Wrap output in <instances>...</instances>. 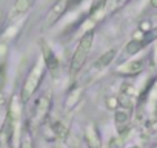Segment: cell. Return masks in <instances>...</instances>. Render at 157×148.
<instances>
[{
	"mask_svg": "<svg viewBox=\"0 0 157 148\" xmlns=\"http://www.w3.org/2000/svg\"><path fill=\"white\" fill-rule=\"evenodd\" d=\"M93 43H94V31L91 29L80 37V40L77 43V48L71 57V65H69V76L71 77L77 76L78 71L85 66L88 56H90V51L93 48Z\"/></svg>",
	"mask_w": 157,
	"mask_h": 148,
	"instance_id": "6da1fadb",
	"label": "cell"
},
{
	"mask_svg": "<svg viewBox=\"0 0 157 148\" xmlns=\"http://www.w3.org/2000/svg\"><path fill=\"white\" fill-rule=\"evenodd\" d=\"M45 71H46V65H45L43 59L40 57L33 65V68L29 69L28 77H26V80L23 84V88H22V93H20V100L22 102H28L34 96V93L37 91V88L42 84V79L45 76Z\"/></svg>",
	"mask_w": 157,
	"mask_h": 148,
	"instance_id": "7a4b0ae2",
	"label": "cell"
},
{
	"mask_svg": "<svg viewBox=\"0 0 157 148\" xmlns=\"http://www.w3.org/2000/svg\"><path fill=\"white\" fill-rule=\"evenodd\" d=\"M69 3H71V0H57V2L52 5V8L48 11L46 17H45V26L46 28L54 26L63 17V14L66 13V10L69 6Z\"/></svg>",
	"mask_w": 157,
	"mask_h": 148,
	"instance_id": "3957f363",
	"label": "cell"
},
{
	"mask_svg": "<svg viewBox=\"0 0 157 148\" xmlns=\"http://www.w3.org/2000/svg\"><path fill=\"white\" fill-rule=\"evenodd\" d=\"M37 0H16L10 11V20H17L19 17L25 16L34 6Z\"/></svg>",
	"mask_w": 157,
	"mask_h": 148,
	"instance_id": "277c9868",
	"label": "cell"
},
{
	"mask_svg": "<svg viewBox=\"0 0 157 148\" xmlns=\"http://www.w3.org/2000/svg\"><path fill=\"white\" fill-rule=\"evenodd\" d=\"M51 108V94H43L40 96V99L37 100V105H36V116H34V120L37 123H40L42 120L46 119L48 116V111Z\"/></svg>",
	"mask_w": 157,
	"mask_h": 148,
	"instance_id": "5b68a950",
	"label": "cell"
},
{
	"mask_svg": "<svg viewBox=\"0 0 157 148\" xmlns=\"http://www.w3.org/2000/svg\"><path fill=\"white\" fill-rule=\"evenodd\" d=\"M85 140L88 148H102V140H100V133L96 123H90L85 130Z\"/></svg>",
	"mask_w": 157,
	"mask_h": 148,
	"instance_id": "8992f818",
	"label": "cell"
},
{
	"mask_svg": "<svg viewBox=\"0 0 157 148\" xmlns=\"http://www.w3.org/2000/svg\"><path fill=\"white\" fill-rule=\"evenodd\" d=\"M42 48H43V54H42V59L46 65V68H49V71L56 72L57 68H59V59L54 56L52 49L46 45V43H42Z\"/></svg>",
	"mask_w": 157,
	"mask_h": 148,
	"instance_id": "52a82bcc",
	"label": "cell"
},
{
	"mask_svg": "<svg viewBox=\"0 0 157 148\" xmlns=\"http://www.w3.org/2000/svg\"><path fill=\"white\" fill-rule=\"evenodd\" d=\"M143 69V62L142 60H131V62H126L123 65H120L116 71L117 72H122V74H126V76H132V74H137Z\"/></svg>",
	"mask_w": 157,
	"mask_h": 148,
	"instance_id": "ba28073f",
	"label": "cell"
},
{
	"mask_svg": "<svg viewBox=\"0 0 157 148\" xmlns=\"http://www.w3.org/2000/svg\"><path fill=\"white\" fill-rule=\"evenodd\" d=\"M116 56H117V49H116V48L106 51L103 56H100V57L97 59V62H96V68H105V66H108V65L114 60Z\"/></svg>",
	"mask_w": 157,
	"mask_h": 148,
	"instance_id": "9c48e42d",
	"label": "cell"
},
{
	"mask_svg": "<svg viewBox=\"0 0 157 148\" xmlns=\"http://www.w3.org/2000/svg\"><path fill=\"white\" fill-rule=\"evenodd\" d=\"M108 0H91V6H90V14H96L100 13L106 8Z\"/></svg>",
	"mask_w": 157,
	"mask_h": 148,
	"instance_id": "30bf717a",
	"label": "cell"
},
{
	"mask_svg": "<svg viewBox=\"0 0 157 148\" xmlns=\"http://www.w3.org/2000/svg\"><path fill=\"white\" fill-rule=\"evenodd\" d=\"M128 117H129V114H128L126 110H117L116 111V116H114V120H116L117 127L120 128L122 125H125L128 122Z\"/></svg>",
	"mask_w": 157,
	"mask_h": 148,
	"instance_id": "8fae6325",
	"label": "cell"
},
{
	"mask_svg": "<svg viewBox=\"0 0 157 148\" xmlns=\"http://www.w3.org/2000/svg\"><path fill=\"white\" fill-rule=\"evenodd\" d=\"M20 148H34V145H33V139H31V134H29L28 130H23V131H22Z\"/></svg>",
	"mask_w": 157,
	"mask_h": 148,
	"instance_id": "7c38bea8",
	"label": "cell"
},
{
	"mask_svg": "<svg viewBox=\"0 0 157 148\" xmlns=\"http://www.w3.org/2000/svg\"><path fill=\"white\" fill-rule=\"evenodd\" d=\"M142 48H143V42H140V40H136V39H134V40H131V42L126 45V48H125V49H126V53L131 56V54H136L137 51H140Z\"/></svg>",
	"mask_w": 157,
	"mask_h": 148,
	"instance_id": "4fadbf2b",
	"label": "cell"
},
{
	"mask_svg": "<svg viewBox=\"0 0 157 148\" xmlns=\"http://www.w3.org/2000/svg\"><path fill=\"white\" fill-rule=\"evenodd\" d=\"M128 2V0H108V10L106 11H114V10H117V8H120L122 5H125Z\"/></svg>",
	"mask_w": 157,
	"mask_h": 148,
	"instance_id": "5bb4252c",
	"label": "cell"
},
{
	"mask_svg": "<svg viewBox=\"0 0 157 148\" xmlns=\"http://www.w3.org/2000/svg\"><path fill=\"white\" fill-rule=\"evenodd\" d=\"M154 59L157 60V39H155V43H154Z\"/></svg>",
	"mask_w": 157,
	"mask_h": 148,
	"instance_id": "9a60e30c",
	"label": "cell"
},
{
	"mask_svg": "<svg viewBox=\"0 0 157 148\" xmlns=\"http://www.w3.org/2000/svg\"><path fill=\"white\" fill-rule=\"evenodd\" d=\"M152 128H154V130H155V131H157V120H155V122H154V123H152Z\"/></svg>",
	"mask_w": 157,
	"mask_h": 148,
	"instance_id": "2e32d148",
	"label": "cell"
}]
</instances>
